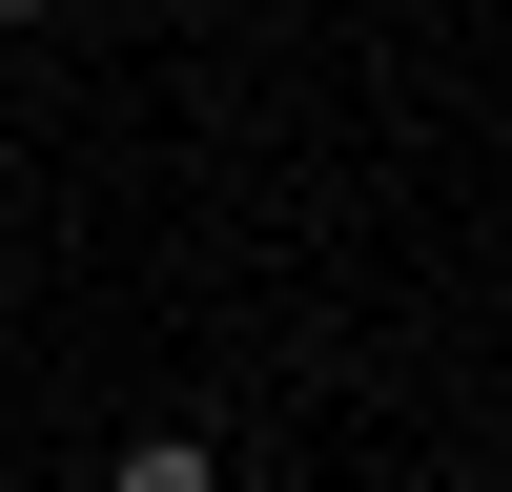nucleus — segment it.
<instances>
[{"instance_id": "f257e3e1", "label": "nucleus", "mask_w": 512, "mask_h": 492, "mask_svg": "<svg viewBox=\"0 0 512 492\" xmlns=\"http://www.w3.org/2000/svg\"><path fill=\"white\" fill-rule=\"evenodd\" d=\"M103 492H226V451H205V431H123Z\"/></svg>"}, {"instance_id": "f03ea898", "label": "nucleus", "mask_w": 512, "mask_h": 492, "mask_svg": "<svg viewBox=\"0 0 512 492\" xmlns=\"http://www.w3.org/2000/svg\"><path fill=\"white\" fill-rule=\"evenodd\" d=\"M0 21H62V0H0Z\"/></svg>"}]
</instances>
